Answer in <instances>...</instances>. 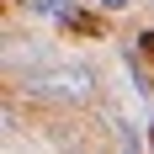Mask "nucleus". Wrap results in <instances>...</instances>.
Segmentation results:
<instances>
[{"label": "nucleus", "mask_w": 154, "mask_h": 154, "mask_svg": "<svg viewBox=\"0 0 154 154\" xmlns=\"http://www.w3.org/2000/svg\"><path fill=\"white\" fill-rule=\"evenodd\" d=\"M21 80H27V91L53 96V101H91L96 96V69L91 64H48V69H32Z\"/></svg>", "instance_id": "nucleus-1"}, {"label": "nucleus", "mask_w": 154, "mask_h": 154, "mask_svg": "<svg viewBox=\"0 0 154 154\" xmlns=\"http://www.w3.org/2000/svg\"><path fill=\"white\" fill-rule=\"evenodd\" d=\"M101 5H106V11H122V5H128V0H101Z\"/></svg>", "instance_id": "nucleus-2"}]
</instances>
